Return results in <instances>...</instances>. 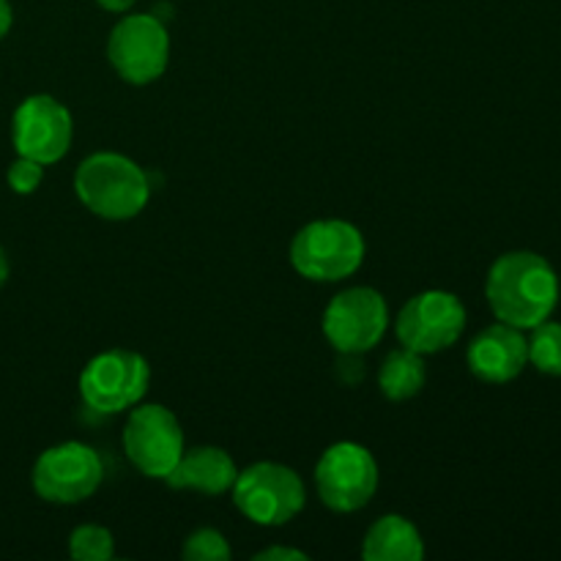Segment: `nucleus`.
<instances>
[{
  "label": "nucleus",
  "mask_w": 561,
  "mask_h": 561,
  "mask_svg": "<svg viewBox=\"0 0 561 561\" xmlns=\"http://www.w3.org/2000/svg\"><path fill=\"white\" fill-rule=\"evenodd\" d=\"M485 296L499 321L515 329H535L557 310L559 274L537 252H504L488 272Z\"/></svg>",
  "instance_id": "nucleus-1"
},
{
  "label": "nucleus",
  "mask_w": 561,
  "mask_h": 561,
  "mask_svg": "<svg viewBox=\"0 0 561 561\" xmlns=\"http://www.w3.org/2000/svg\"><path fill=\"white\" fill-rule=\"evenodd\" d=\"M5 279H9V257H5L3 247H0V288L5 285Z\"/></svg>",
  "instance_id": "nucleus-25"
},
{
  "label": "nucleus",
  "mask_w": 561,
  "mask_h": 561,
  "mask_svg": "<svg viewBox=\"0 0 561 561\" xmlns=\"http://www.w3.org/2000/svg\"><path fill=\"white\" fill-rule=\"evenodd\" d=\"M99 5H102L104 11H113V14H124V11H129L131 5L137 3V0H96Z\"/></svg>",
  "instance_id": "nucleus-24"
},
{
  "label": "nucleus",
  "mask_w": 561,
  "mask_h": 561,
  "mask_svg": "<svg viewBox=\"0 0 561 561\" xmlns=\"http://www.w3.org/2000/svg\"><path fill=\"white\" fill-rule=\"evenodd\" d=\"M239 469L236 460L219 447H195L184 449L179 463L173 466L164 482L173 491H197L206 496H219L233 488Z\"/></svg>",
  "instance_id": "nucleus-14"
},
{
  "label": "nucleus",
  "mask_w": 561,
  "mask_h": 561,
  "mask_svg": "<svg viewBox=\"0 0 561 561\" xmlns=\"http://www.w3.org/2000/svg\"><path fill=\"white\" fill-rule=\"evenodd\" d=\"M305 561L307 553L299 551V548H266V551L255 553V561Z\"/></svg>",
  "instance_id": "nucleus-22"
},
{
  "label": "nucleus",
  "mask_w": 561,
  "mask_h": 561,
  "mask_svg": "<svg viewBox=\"0 0 561 561\" xmlns=\"http://www.w3.org/2000/svg\"><path fill=\"white\" fill-rule=\"evenodd\" d=\"M107 58L131 85L159 80L170 64L168 27L153 14H126L110 33Z\"/></svg>",
  "instance_id": "nucleus-8"
},
{
  "label": "nucleus",
  "mask_w": 561,
  "mask_h": 561,
  "mask_svg": "<svg viewBox=\"0 0 561 561\" xmlns=\"http://www.w3.org/2000/svg\"><path fill=\"white\" fill-rule=\"evenodd\" d=\"M151 367L146 356L129 348H110L93 356L80 373L82 403L96 414H121L135 409L148 392Z\"/></svg>",
  "instance_id": "nucleus-5"
},
{
  "label": "nucleus",
  "mask_w": 561,
  "mask_h": 561,
  "mask_svg": "<svg viewBox=\"0 0 561 561\" xmlns=\"http://www.w3.org/2000/svg\"><path fill=\"white\" fill-rule=\"evenodd\" d=\"M124 449L140 474L164 480L184 455V431L170 409L159 403H137L124 427Z\"/></svg>",
  "instance_id": "nucleus-9"
},
{
  "label": "nucleus",
  "mask_w": 561,
  "mask_h": 561,
  "mask_svg": "<svg viewBox=\"0 0 561 561\" xmlns=\"http://www.w3.org/2000/svg\"><path fill=\"white\" fill-rule=\"evenodd\" d=\"M5 181H9V186L16 195H33V192L38 190V184L44 181V164L36 162V159L16 157L14 162L9 164Z\"/></svg>",
  "instance_id": "nucleus-20"
},
{
  "label": "nucleus",
  "mask_w": 561,
  "mask_h": 561,
  "mask_svg": "<svg viewBox=\"0 0 561 561\" xmlns=\"http://www.w3.org/2000/svg\"><path fill=\"white\" fill-rule=\"evenodd\" d=\"M69 553L77 561H110L115 553V540L104 526H77L69 537Z\"/></svg>",
  "instance_id": "nucleus-18"
},
{
  "label": "nucleus",
  "mask_w": 561,
  "mask_h": 561,
  "mask_svg": "<svg viewBox=\"0 0 561 561\" xmlns=\"http://www.w3.org/2000/svg\"><path fill=\"white\" fill-rule=\"evenodd\" d=\"M398 340L416 354H438L458 343L466 329V307L449 290H422L400 310Z\"/></svg>",
  "instance_id": "nucleus-10"
},
{
  "label": "nucleus",
  "mask_w": 561,
  "mask_h": 561,
  "mask_svg": "<svg viewBox=\"0 0 561 561\" xmlns=\"http://www.w3.org/2000/svg\"><path fill=\"white\" fill-rule=\"evenodd\" d=\"M71 137H75V121L69 107L49 93H33L14 110L11 142L20 157L36 159L47 168L69 153Z\"/></svg>",
  "instance_id": "nucleus-12"
},
{
  "label": "nucleus",
  "mask_w": 561,
  "mask_h": 561,
  "mask_svg": "<svg viewBox=\"0 0 561 561\" xmlns=\"http://www.w3.org/2000/svg\"><path fill=\"white\" fill-rule=\"evenodd\" d=\"M427 383L425 356L411 348H398L387 354L378 370V389L387 400L403 403V400L416 398Z\"/></svg>",
  "instance_id": "nucleus-16"
},
{
  "label": "nucleus",
  "mask_w": 561,
  "mask_h": 561,
  "mask_svg": "<svg viewBox=\"0 0 561 561\" xmlns=\"http://www.w3.org/2000/svg\"><path fill=\"white\" fill-rule=\"evenodd\" d=\"M362 559L365 561H422L425 559V542L420 529L403 515H383L367 529L362 542Z\"/></svg>",
  "instance_id": "nucleus-15"
},
{
  "label": "nucleus",
  "mask_w": 561,
  "mask_h": 561,
  "mask_svg": "<svg viewBox=\"0 0 561 561\" xmlns=\"http://www.w3.org/2000/svg\"><path fill=\"white\" fill-rule=\"evenodd\" d=\"M359 356L362 354H340L337 359V376L348 387H356L362 381V376H365V365H362Z\"/></svg>",
  "instance_id": "nucleus-21"
},
{
  "label": "nucleus",
  "mask_w": 561,
  "mask_h": 561,
  "mask_svg": "<svg viewBox=\"0 0 561 561\" xmlns=\"http://www.w3.org/2000/svg\"><path fill=\"white\" fill-rule=\"evenodd\" d=\"M11 25H14V11H11L9 0H0V42L9 36Z\"/></svg>",
  "instance_id": "nucleus-23"
},
{
  "label": "nucleus",
  "mask_w": 561,
  "mask_h": 561,
  "mask_svg": "<svg viewBox=\"0 0 561 561\" xmlns=\"http://www.w3.org/2000/svg\"><path fill=\"white\" fill-rule=\"evenodd\" d=\"M389 329L387 299L376 288H348L329 301L323 334L337 354H367Z\"/></svg>",
  "instance_id": "nucleus-11"
},
{
  "label": "nucleus",
  "mask_w": 561,
  "mask_h": 561,
  "mask_svg": "<svg viewBox=\"0 0 561 561\" xmlns=\"http://www.w3.org/2000/svg\"><path fill=\"white\" fill-rule=\"evenodd\" d=\"M466 362L480 381L510 383L529 365V340L524 337V329L499 321L471 340Z\"/></svg>",
  "instance_id": "nucleus-13"
},
{
  "label": "nucleus",
  "mask_w": 561,
  "mask_h": 561,
  "mask_svg": "<svg viewBox=\"0 0 561 561\" xmlns=\"http://www.w3.org/2000/svg\"><path fill=\"white\" fill-rule=\"evenodd\" d=\"M316 488L329 510L356 513L378 491L376 458L370 449L356 442L332 444L316 466Z\"/></svg>",
  "instance_id": "nucleus-7"
},
{
  "label": "nucleus",
  "mask_w": 561,
  "mask_h": 561,
  "mask_svg": "<svg viewBox=\"0 0 561 561\" xmlns=\"http://www.w3.org/2000/svg\"><path fill=\"white\" fill-rule=\"evenodd\" d=\"M233 504L257 526H285L305 510V482L283 463H252L233 482Z\"/></svg>",
  "instance_id": "nucleus-4"
},
{
  "label": "nucleus",
  "mask_w": 561,
  "mask_h": 561,
  "mask_svg": "<svg viewBox=\"0 0 561 561\" xmlns=\"http://www.w3.org/2000/svg\"><path fill=\"white\" fill-rule=\"evenodd\" d=\"M365 236L345 219H316L290 241V263L312 283H340L365 263Z\"/></svg>",
  "instance_id": "nucleus-3"
},
{
  "label": "nucleus",
  "mask_w": 561,
  "mask_h": 561,
  "mask_svg": "<svg viewBox=\"0 0 561 561\" xmlns=\"http://www.w3.org/2000/svg\"><path fill=\"white\" fill-rule=\"evenodd\" d=\"M186 561H228L230 546L222 531L217 529H197L184 540Z\"/></svg>",
  "instance_id": "nucleus-19"
},
{
  "label": "nucleus",
  "mask_w": 561,
  "mask_h": 561,
  "mask_svg": "<svg viewBox=\"0 0 561 561\" xmlns=\"http://www.w3.org/2000/svg\"><path fill=\"white\" fill-rule=\"evenodd\" d=\"M104 480L102 458L93 447L64 442L44 449L33 463V491L49 504H80L99 491Z\"/></svg>",
  "instance_id": "nucleus-6"
},
{
  "label": "nucleus",
  "mask_w": 561,
  "mask_h": 561,
  "mask_svg": "<svg viewBox=\"0 0 561 561\" xmlns=\"http://www.w3.org/2000/svg\"><path fill=\"white\" fill-rule=\"evenodd\" d=\"M75 195L96 217L126 222L148 206L151 181L135 159L115 151H96L77 168Z\"/></svg>",
  "instance_id": "nucleus-2"
},
{
  "label": "nucleus",
  "mask_w": 561,
  "mask_h": 561,
  "mask_svg": "<svg viewBox=\"0 0 561 561\" xmlns=\"http://www.w3.org/2000/svg\"><path fill=\"white\" fill-rule=\"evenodd\" d=\"M529 362L542 376H561V323L542 321L531 329L529 340Z\"/></svg>",
  "instance_id": "nucleus-17"
}]
</instances>
